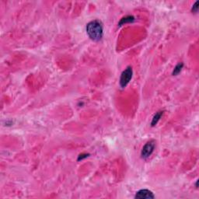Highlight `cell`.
Instances as JSON below:
<instances>
[{
    "label": "cell",
    "instance_id": "1",
    "mask_svg": "<svg viewBox=\"0 0 199 199\" xmlns=\"http://www.w3.org/2000/svg\"><path fill=\"white\" fill-rule=\"evenodd\" d=\"M86 33L89 38L94 41H99L104 34L103 25L100 21L95 19L86 25Z\"/></svg>",
    "mask_w": 199,
    "mask_h": 199
},
{
    "label": "cell",
    "instance_id": "4",
    "mask_svg": "<svg viewBox=\"0 0 199 199\" xmlns=\"http://www.w3.org/2000/svg\"><path fill=\"white\" fill-rule=\"evenodd\" d=\"M155 195L153 194L152 191L148 189H142L140 191L136 192L135 198L136 199H150L154 198Z\"/></svg>",
    "mask_w": 199,
    "mask_h": 199
},
{
    "label": "cell",
    "instance_id": "8",
    "mask_svg": "<svg viewBox=\"0 0 199 199\" xmlns=\"http://www.w3.org/2000/svg\"><path fill=\"white\" fill-rule=\"evenodd\" d=\"M199 6V2L198 1H197L196 3L194 4L193 7H192V9H191V12L192 13H198V7Z\"/></svg>",
    "mask_w": 199,
    "mask_h": 199
},
{
    "label": "cell",
    "instance_id": "7",
    "mask_svg": "<svg viewBox=\"0 0 199 199\" xmlns=\"http://www.w3.org/2000/svg\"><path fill=\"white\" fill-rule=\"evenodd\" d=\"M183 66H184V64L183 63L177 64V65L175 66V68H174V71H173V73H172L173 75H177L179 74L181 72V70H182Z\"/></svg>",
    "mask_w": 199,
    "mask_h": 199
},
{
    "label": "cell",
    "instance_id": "2",
    "mask_svg": "<svg viewBox=\"0 0 199 199\" xmlns=\"http://www.w3.org/2000/svg\"><path fill=\"white\" fill-rule=\"evenodd\" d=\"M132 68L131 66L127 67L125 70H124L122 73L121 78H120V86L122 88H124L129 83V82L132 78Z\"/></svg>",
    "mask_w": 199,
    "mask_h": 199
},
{
    "label": "cell",
    "instance_id": "9",
    "mask_svg": "<svg viewBox=\"0 0 199 199\" xmlns=\"http://www.w3.org/2000/svg\"><path fill=\"white\" fill-rule=\"evenodd\" d=\"M87 156H89V154H82V155L79 156V158H78V160L79 161L80 160H83L84 158H86Z\"/></svg>",
    "mask_w": 199,
    "mask_h": 199
},
{
    "label": "cell",
    "instance_id": "6",
    "mask_svg": "<svg viewBox=\"0 0 199 199\" xmlns=\"http://www.w3.org/2000/svg\"><path fill=\"white\" fill-rule=\"evenodd\" d=\"M134 19H135V18H134V17H132V16H128V17H124V18H122V19H121V21L119 22V26H122L123 24L127 23L133 22Z\"/></svg>",
    "mask_w": 199,
    "mask_h": 199
},
{
    "label": "cell",
    "instance_id": "3",
    "mask_svg": "<svg viewBox=\"0 0 199 199\" xmlns=\"http://www.w3.org/2000/svg\"><path fill=\"white\" fill-rule=\"evenodd\" d=\"M156 147V142L155 141H149L148 142L145 146H143L141 152V156L142 159H147L149 158L150 156L152 155V153L154 151V149Z\"/></svg>",
    "mask_w": 199,
    "mask_h": 199
},
{
    "label": "cell",
    "instance_id": "5",
    "mask_svg": "<svg viewBox=\"0 0 199 199\" xmlns=\"http://www.w3.org/2000/svg\"><path fill=\"white\" fill-rule=\"evenodd\" d=\"M163 111H158L157 113L155 115L153 116V118H152V122H151V126H155L156 124H157L158 122L160 121V119L161 118V117H162V115H163Z\"/></svg>",
    "mask_w": 199,
    "mask_h": 199
}]
</instances>
